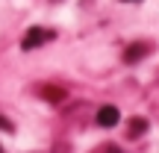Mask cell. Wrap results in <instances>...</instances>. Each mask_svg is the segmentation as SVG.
<instances>
[{
    "label": "cell",
    "mask_w": 159,
    "mask_h": 153,
    "mask_svg": "<svg viewBox=\"0 0 159 153\" xmlns=\"http://www.w3.org/2000/svg\"><path fill=\"white\" fill-rule=\"evenodd\" d=\"M53 38H56V33H53V29L30 27V29H27V35H24V41H21V47H24V50H35V47L47 44V41H53Z\"/></svg>",
    "instance_id": "cell-1"
},
{
    "label": "cell",
    "mask_w": 159,
    "mask_h": 153,
    "mask_svg": "<svg viewBox=\"0 0 159 153\" xmlns=\"http://www.w3.org/2000/svg\"><path fill=\"white\" fill-rule=\"evenodd\" d=\"M121 121V112L115 106H100V112H97V124L100 127H115Z\"/></svg>",
    "instance_id": "cell-2"
},
{
    "label": "cell",
    "mask_w": 159,
    "mask_h": 153,
    "mask_svg": "<svg viewBox=\"0 0 159 153\" xmlns=\"http://www.w3.org/2000/svg\"><path fill=\"white\" fill-rule=\"evenodd\" d=\"M148 50H150L148 44H130V47L124 50V62H139V59L148 56Z\"/></svg>",
    "instance_id": "cell-3"
},
{
    "label": "cell",
    "mask_w": 159,
    "mask_h": 153,
    "mask_svg": "<svg viewBox=\"0 0 159 153\" xmlns=\"http://www.w3.org/2000/svg\"><path fill=\"white\" fill-rule=\"evenodd\" d=\"M62 94H65V91L56 88V85H44V88H41V97H47L50 103H59V100H62Z\"/></svg>",
    "instance_id": "cell-4"
},
{
    "label": "cell",
    "mask_w": 159,
    "mask_h": 153,
    "mask_svg": "<svg viewBox=\"0 0 159 153\" xmlns=\"http://www.w3.org/2000/svg\"><path fill=\"white\" fill-rule=\"evenodd\" d=\"M144 130H148V121H133V124H130V133H133V136H136V133H144Z\"/></svg>",
    "instance_id": "cell-5"
},
{
    "label": "cell",
    "mask_w": 159,
    "mask_h": 153,
    "mask_svg": "<svg viewBox=\"0 0 159 153\" xmlns=\"http://www.w3.org/2000/svg\"><path fill=\"white\" fill-rule=\"evenodd\" d=\"M0 130H3V133H12V130H15V127H12V124H9V121H6V118H3V115H0Z\"/></svg>",
    "instance_id": "cell-6"
},
{
    "label": "cell",
    "mask_w": 159,
    "mask_h": 153,
    "mask_svg": "<svg viewBox=\"0 0 159 153\" xmlns=\"http://www.w3.org/2000/svg\"><path fill=\"white\" fill-rule=\"evenodd\" d=\"M97 153H121L118 147H115V144H106V147H100V150H97Z\"/></svg>",
    "instance_id": "cell-7"
},
{
    "label": "cell",
    "mask_w": 159,
    "mask_h": 153,
    "mask_svg": "<svg viewBox=\"0 0 159 153\" xmlns=\"http://www.w3.org/2000/svg\"><path fill=\"white\" fill-rule=\"evenodd\" d=\"M124 3H139V0H124Z\"/></svg>",
    "instance_id": "cell-8"
},
{
    "label": "cell",
    "mask_w": 159,
    "mask_h": 153,
    "mask_svg": "<svg viewBox=\"0 0 159 153\" xmlns=\"http://www.w3.org/2000/svg\"><path fill=\"white\" fill-rule=\"evenodd\" d=\"M0 153H3V147H0Z\"/></svg>",
    "instance_id": "cell-9"
}]
</instances>
